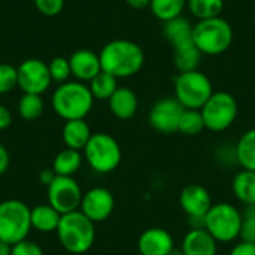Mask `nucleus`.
Here are the masks:
<instances>
[{"label":"nucleus","mask_w":255,"mask_h":255,"mask_svg":"<svg viewBox=\"0 0 255 255\" xmlns=\"http://www.w3.org/2000/svg\"><path fill=\"white\" fill-rule=\"evenodd\" d=\"M202 55L203 54L199 51V48L196 46L194 42L175 46L173 48V64H175L178 73L199 70Z\"/></svg>","instance_id":"5701e85b"},{"label":"nucleus","mask_w":255,"mask_h":255,"mask_svg":"<svg viewBox=\"0 0 255 255\" xmlns=\"http://www.w3.org/2000/svg\"><path fill=\"white\" fill-rule=\"evenodd\" d=\"M114 208H115L114 194L108 188L96 187L88 190L82 196L79 211L96 224L108 220L114 212Z\"/></svg>","instance_id":"ddd939ff"},{"label":"nucleus","mask_w":255,"mask_h":255,"mask_svg":"<svg viewBox=\"0 0 255 255\" xmlns=\"http://www.w3.org/2000/svg\"><path fill=\"white\" fill-rule=\"evenodd\" d=\"M137 250L140 255H170L175 250V241L166 229L151 227L139 236Z\"/></svg>","instance_id":"2eb2a0df"},{"label":"nucleus","mask_w":255,"mask_h":255,"mask_svg":"<svg viewBox=\"0 0 255 255\" xmlns=\"http://www.w3.org/2000/svg\"><path fill=\"white\" fill-rule=\"evenodd\" d=\"M108 102H109L111 112L118 120H124V121L133 118L139 108V100L136 93L127 87H118Z\"/></svg>","instance_id":"a211bd4d"},{"label":"nucleus","mask_w":255,"mask_h":255,"mask_svg":"<svg viewBox=\"0 0 255 255\" xmlns=\"http://www.w3.org/2000/svg\"><path fill=\"white\" fill-rule=\"evenodd\" d=\"M193 40L199 51L206 55H220L233 43V28L221 16L202 19L194 24Z\"/></svg>","instance_id":"20e7f679"},{"label":"nucleus","mask_w":255,"mask_h":255,"mask_svg":"<svg viewBox=\"0 0 255 255\" xmlns=\"http://www.w3.org/2000/svg\"><path fill=\"white\" fill-rule=\"evenodd\" d=\"M181 251L184 255H217L218 242L206 229H190L182 239Z\"/></svg>","instance_id":"f3484780"},{"label":"nucleus","mask_w":255,"mask_h":255,"mask_svg":"<svg viewBox=\"0 0 255 255\" xmlns=\"http://www.w3.org/2000/svg\"><path fill=\"white\" fill-rule=\"evenodd\" d=\"M232 190L244 206H255V172L245 169L238 172L233 178Z\"/></svg>","instance_id":"4be33fe9"},{"label":"nucleus","mask_w":255,"mask_h":255,"mask_svg":"<svg viewBox=\"0 0 255 255\" xmlns=\"http://www.w3.org/2000/svg\"><path fill=\"white\" fill-rule=\"evenodd\" d=\"M230 255H255V244H248V242L241 241L232 248Z\"/></svg>","instance_id":"e433bc0d"},{"label":"nucleus","mask_w":255,"mask_h":255,"mask_svg":"<svg viewBox=\"0 0 255 255\" xmlns=\"http://www.w3.org/2000/svg\"><path fill=\"white\" fill-rule=\"evenodd\" d=\"M91 136V128L85 120H70L63 127V142L66 148L75 151H84Z\"/></svg>","instance_id":"6ab92c4d"},{"label":"nucleus","mask_w":255,"mask_h":255,"mask_svg":"<svg viewBox=\"0 0 255 255\" xmlns=\"http://www.w3.org/2000/svg\"><path fill=\"white\" fill-rule=\"evenodd\" d=\"M170 255H184V254H182V251H181V250H176V248H175V250H173V253H172Z\"/></svg>","instance_id":"37998d69"},{"label":"nucleus","mask_w":255,"mask_h":255,"mask_svg":"<svg viewBox=\"0 0 255 255\" xmlns=\"http://www.w3.org/2000/svg\"><path fill=\"white\" fill-rule=\"evenodd\" d=\"M239 239L242 242L255 244V206H245L242 211V226Z\"/></svg>","instance_id":"7c9ffc66"},{"label":"nucleus","mask_w":255,"mask_h":255,"mask_svg":"<svg viewBox=\"0 0 255 255\" xmlns=\"http://www.w3.org/2000/svg\"><path fill=\"white\" fill-rule=\"evenodd\" d=\"M184 106L175 97H164L157 100L148 115L149 126L163 134H172L178 131L179 120L184 112Z\"/></svg>","instance_id":"f8f14e48"},{"label":"nucleus","mask_w":255,"mask_h":255,"mask_svg":"<svg viewBox=\"0 0 255 255\" xmlns=\"http://www.w3.org/2000/svg\"><path fill=\"white\" fill-rule=\"evenodd\" d=\"M18 85V73L16 67L10 64H0V94H6L12 91Z\"/></svg>","instance_id":"473e14b6"},{"label":"nucleus","mask_w":255,"mask_h":255,"mask_svg":"<svg viewBox=\"0 0 255 255\" xmlns=\"http://www.w3.org/2000/svg\"><path fill=\"white\" fill-rule=\"evenodd\" d=\"M16 73L18 87L24 94L42 96L52 82L48 64L39 58H27L16 67Z\"/></svg>","instance_id":"9b49d317"},{"label":"nucleus","mask_w":255,"mask_h":255,"mask_svg":"<svg viewBox=\"0 0 255 255\" xmlns=\"http://www.w3.org/2000/svg\"><path fill=\"white\" fill-rule=\"evenodd\" d=\"M58 241L66 251L79 255L91 250L96 241L94 223L87 218L81 211H75L61 215L60 226L57 229Z\"/></svg>","instance_id":"7ed1b4c3"},{"label":"nucleus","mask_w":255,"mask_h":255,"mask_svg":"<svg viewBox=\"0 0 255 255\" xmlns=\"http://www.w3.org/2000/svg\"><path fill=\"white\" fill-rule=\"evenodd\" d=\"M52 109L54 112L66 121L70 120H85L91 112L94 97L88 85L82 82H64L52 94Z\"/></svg>","instance_id":"f03ea898"},{"label":"nucleus","mask_w":255,"mask_h":255,"mask_svg":"<svg viewBox=\"0 0 255 255\" xmlns=\"http://www.w3.org/2000/svg\"><path fill=\"white\" fill-rule=\"evenodd\" d=\"M82 164L81 151L66 148L60 151L52 161V170L57 176H73Z\"/></svg>","instance_id":"b1692460"},{"label":"nucleus","mask_w":255,"mask_h":255,"mask_svg":"<svg viewBox=\"0 0 255 255\" xmlns=\"http://www.w3.org/2000/svg\"><path fill=\"white\" fill-rule=\"evenodd\" d=\"M36 9L45 16H55L63 10L64 0H34Z\"/></svg>","instance_id":"f704fd0d"},{"label":"nucleus","mask_w":255,"mask_h":255,"mask_svg":"<svg viewBox=\"0 0 255 255\" xmlns=\"http://www.w3.org/2000/svg\"><path fill=\"white\" fill-rule=\"evenodd\" d=\"M102 70L118 78H130L140 72L145 63L142 48L127 39H115L108 42L99 54Z\"/></svg>","instance_id":"f257e3e1"},{"label":"nucleus","mask_w":255,"mask_h":255,"mask_svg":"<svg viewBox=\"0 0 255 255\" xmlns=\"http://www.w3.org/2000/svg\"><path fill=\"white\" fill-rule=\"evenodd\" d=\"M193 28L194 25L190 22V19L184 18L182 15L178 18H173L167 22H164V37L167 39V42L175 48L179 45H185L193 40Z\"/></svg>","instance_id":"aec40b11"},{"label":"nucleus","mask_w":255,"mask_h":255,"mask_svg":"<svg viewBox=\"0 0 255 255\" xmlns=\"http://www.w3.org/2000/svg\"><path fill=\"white\" fill-rule=\"evenodd\" d=\"M238 102L227 91H214L211 99L200 109L205 127L214 133L226 131L233 126L238 118Z\"/></svg>","instance_id":"1a4fd4ad"},{"label":"nucleus","mask_w":255,"mask_h":255,"mask_svg":"<svg viewBox=\"0 0 255 255\" xmlns=\"http://www.w3.org/2000/svg\"><path fill=\"white\" fill-rule=\"evenodd\" d=\"M212 205L211 193L200 184H188L179 194V206L188 218L205 217Z\"/></svg>","instance_id":"4468645a"},{"label":"nucleus","mask_w":255,"mask_h":255,"mask_svg":"<svg viewBox=\"0 0 255 255\" xmlns=\"http://www.w3.org/2000/svg\"><path fill=\"white\" fill-rule=\"evenodd\" d=\"M10 123H12L10 111H9L6 106L0 105V131H1V130H6V128L10 126Z\"/></svg>","instance_id":"58836bf2"},{"label":"nucleus","mask_w":255,"mask_h":255,"mask_svg":"<svg viewBox=\"0 0 255 255\" xmlns=\"http://www.w3.org/2000/svg\"><path fill=\"white\" fill-rule=\"evenodd\" d=\"M238 164L245 170L255 172V128L245 131L236 143Z\"/></svg>","instance_id":"393cba45"},{"label":"nucleus","mask_w":255,"mask_h":255,"mask_svg":"<svg viewBox=\"0 0 255 255\" xmlns=\"http://www.w3.org/2000/svg\"><path fill=\"white\" fill-rule=\"evenodd\" d=\"M185 6H187V0H151L149 4L154 16L163 22L181 16Z\"/></svg>","instance_id":"bb28decb"},{"label":"nucleus","mask_w":255,"mask_h":255,"mask_svg":"<svg viewBox=\"0 0 255 255\" xmlns=\"http://www.w3.org/2000/svg\"><path fill=\"white\" fill-rule=\"evenodd\" d=\"M88 88H90L94 99H97V100H109L112 97V94L117 91L118 82H117L115 76H112L111 73H106V72L102 70L99 75H96L90 81Z\"/></svg>","instance_id":"a878e982"},{"label":"nucleus","mask_w":255,"mask_h":255,"mask_svg":"<svg viewBox=\"0 0 255 255\" xmlns=\"http://www.w3.org/2000/svg\"><path fill=\"white\" fill-rule=\"evenodd\" d=\"M30 220H31V229L40 233H52V232H57L60 226L61 214L57 212L49 203L37 205L34 209H31Z\"/></svg>","instance_id":"412c9836"},{"label":"nucleus","mask_w":255,"mask_h":255,"mask_svg":"<svg viewBox=\"0 0 255 255\" xmlns=\"http://www.w3.org/2000/svg\"><path fill=\"white\" fill-rule=\"evenodd\" d=\"M241 226L242 211L227 202L214 203L205 215V229L217 242L221 244H229L239 239Z\"/></svg>","instance_id":"423d86ee"},{"label":"nucleus","mask_w":255,"mask_h":255,"mask_svg":"<svg viewBox=\"0 0 255 255\" xmlns=\"http://www.w3.org/2000/svg\"><path fill=\"white\" fill-rule=\"evenodd\" d=\"M214 158L224 167H232L238 164V155H236V145L224 143L220 145L214 154ZM239 166V164H238Z\"/></svg>","instance_id":"72a5a7b5"},{"label":"nucleus","mask_w":255,"mask_h":255,"mask_svg":"<svg viewBox=\"0 0 255 255\" xmlns=\"http://www.w3.org/2000/svg\"><path fill=\"white\" fill-rule=\"evenodd\" d=\"M126 1L133 9H145L151 4V0H126Z\"/></svg>","instance_id":"a19ab883"},{"label":"nucleus","mask_w":255,"mask_h":255,"mask_svg":"<svg viewBox=\"0 0 255 255\" xmlns=\"http://www.w3.org/2000/svg\"><path fill=\"white\" fill-rule=\"evenodd\" d=\"M84 157L94 172L111 173L120 166L123 151L114 136L108 133H94L84 149Z\"/></svg>","instance_id":"6e6552de"},{"label":"nucleus","mask_w":255,"mask_h":255,"mask_svg":"<svg viewBox=\"0 0 255 255\" xmlns=\"http://www.w3.org/2000/svg\"><path fill=\"white\" fill-rule=\"evenodd\" d=\"M187 6L191 15L202 21L221 16L224 10V0H187Z\"/></svg>","instance_id":"cd10ccee"},{"label":"nucleus","mask_w":255,"mask_h":255,"mask_svg":"<svg viewBox=\"0 0 255 255\" xmlns=\"http://www.w3.org/2000/svg\"><path fill=\"white\" fill-rule=\"evenodd\" d=\"M82 190L73 176H57L48 187V203L61 215L79 211Z\"/></svg>","instance_id":"9d476101"},{"label":"nucleus","mask_w":255,"mask_h":255,"mask_svg":"<svg viewBox=\"0 0 255 255\" xmlns=\"http://www.w3.org/2000/svg\"><path fill=\"white\" fill-rule=\"evenodd\" d=\"M175 99L185 109H202L214 94L211 79L200 70L178 73L175 78Z\"/></svg>","instance_id":"0eeeda50"},{"label":"nucleus","mask_w":255,"mask_h":255,"mask_svg":"<svg viewBox=\"0 0 255 255\" xmlns=\"http://www.w3.org/2000/svg\"><path fill=\"white\" fill-rule=\"evenodd\" d=\"M10 255H43V251L37 244L24 239V241L12 245V254Z\"/></svg>","instance_id":"c9c22d12"},{"label":"nucleus","mask_w":255,"mask_h":255,"mask_svg":"<svg viewBox=\"0 0 255 255\" xmlns=\"http://www.w3.org/2000/svg\"><path fill=\"white\" fill-rule=\"evenodd\" d=\"M31 209L16 199L0 203V241L15 245L27 239L31 230Z\"/></svg>","instance_id":"39448f33"},{"label":"nucleus","mask_w":255,"mask_h":255,"mask_svg":"<svg viewBox=\"0 0 255 255\" xmlns=\"http://www.w3.org/2000/svg\"><path fill=\"white\" fill-rule=\"evenodd\" d=\"M205 120L199 109H184L178 131L185 136H197L205 130Z\"/></svg>","instance_id":"c85d7f7f"},{"label":"nucleus","mask_w":255,"mask_h":255,"mask_svg":"<svg viewBox=\"0 0 255 255\" xmlns=\"http://www.w3.org/2000/svg\"><path fill=\"white\" fill-rule=\"evenodd\" d=\"M12 254V245L1 242L0 241V255H10Z\"/></svg>","instance_id":"79ce46f5"},{"label":"nucleus","mask_w":255,"mask_h":255,"mask_svg":"<svg viewBox=\"0 0 255 255\" xmlns=\"http://www.w3.org/2000/svg\"><path fill=\"white\" fill-rule=\"evenodd\" d=\"M70 70L72 75L79 79V81H87L90 82L96 75L102 72V64H100V57L99 54L90 51V49H78L75 51L70 58Z\"/></svg>","instance_id":"dca6fc26"},{"label":"nucleus","mask_w":255,"mask_h":255,"mask_svg":"<svg viewBox=\"0 0 255 255\" xmlns=\"http://www.w3.org/2000/svg\"><path fill=\"white\" fill-rule=\"evenodd\" d=\"M9 164H10V155H9V151L0 143V176L9 169Z\"/></svg>","instance_id":"ea45409f"},{"label":"nucleus","mask_w":255,"mask_h":255,"mask_svg":"<svg viewBox=\"0 0 255 255\" xmlns=\"http://www.w3.org/2000/svg\"><path fill=\"white\" fill-rule=\"evenodd\" d=\"M43 109L45 103L39 94H24L18 102V114L27 121L37 120L43 114Z\"/></svg>","instance_id":"c756f323"},{"label":"nucleus","mask_w":255,"mask_h":255,"mask_svg":"<svg viewBox=\"0 0 255 255\" xmlns=\"http://www.w3.org/2000/svg\"><path fill=\"white\" fill-rule=\"evenodd\" d=\"M254 22H255V15H254Z\"/></svg>","instance_id":"c03bdc74"},{"label":"nucleus","mask_w":255,"mask_h":255,"mask_svg":"<svg viewBox=\"0 0 255 255\" xmlns=\"http://www.w3.org/2000/svg\"><path fill=\"white\" fill-rule=\"evenodd\" d=\"M48 69H49L51 79L54 82H58V84L67 82L69 76L72 75L69 58H64V57H55V58H52L51 63L48 64Z\"/></svg>","instance_id":"2f4dec72"},{"label":"nucleus","mask_w":255,"mask_h":255,"mask_svg":"<svg viewBox=\"0 0 255 255\" xmlns=\"http://www.w3.org/2000/svg\"><path fill=\"white\" fill-rule=\"evenodd\" d=\"M57 178V175H55V172L52 170V167L51 169H43V170H40V173H39V181H40V184L42 185H45L46 188L52 184V181Z\"/></svg>","instance_id":"4c0bfd02"}]
</instances>
